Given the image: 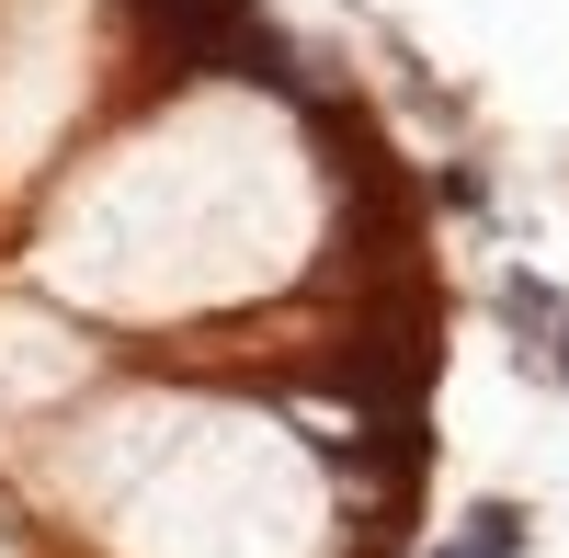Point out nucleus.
<instances>
[{
	"label": "nucleus",
	"instance_id": "f257e3e1",
	"mask_svg": "<svg viewBox=\"0 0 569 558\" xmlns=\"http://www.w3.org/2000/svg\"><path fill=\"white\" fill-rule=\"evenodd\" d=\"M512 525H525V514H479V536L445 547V558H525V536H512Z\"/></svg>",
	"mask_w": 569,
	"mask_h": 558
},
{
	"label": "nucleus",
	"instance_id": "f03ea898",
	"mask_svg": "<svg viewBox=\"0 0 569 558\" xmlns=\"http://www.w3.org/2000/svg\"><path fill=\"white\" fill-rule=\"evenodd\" d=\"M558 365H569V353H558Z\"/></svg>",
	"mask_w": 569,
	"mask_h": 558
}]
</instances>
